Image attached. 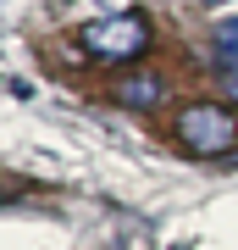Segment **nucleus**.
<instances>
[{"mask_svg":"<svg viewBox=\"0 0 238 250\" xmlns=\"http://www.w3.org/2000/svg\"><path fill=\"white\" fill-rule=\"evenodd\" d=\"M172 134L194 156H227L238 145V117L221 106V100H188V106H177V117H172Z\"/></svg>","mask_w":238,"mask_h":250,"instance_id":"1","label":"nucleus"},{"mask_svg":"<svg viewBox=\"0 0 238 250\" xmlns=\"http://www.w3.org/2000/svg\"><path fill=\"white\" fill-rule=\"evenodd\" d=\"M78 45L94 62H139L150 50V22L139 11H111V17H94L78 28Z\"/></svg>","mask_w":238,"mask_h":250,"instance_id":"2","label":"nucleus"},{"mask_svg":"<svg viewBox=\"0 0 238 250\" xmlns=\"http://www.w3.org/2000/svg\"><path fill=\"white\" fill-rule=\"evenodd\" d=\"M116 100L122 106H155V100H166V78L161 72H128L116 83Z\"/></svg>","mask_w":238,"mask_h":250,"instance_id":"3","label":"nucleus"},{"mask_svg":"<svg viewBox=\"0 0 238 250\" xmlns=\"http://www.w3.org/2000/svg\"><path fill=\"white\" fill-rule=\"evenodd\" d=\"M216 67H221V78H227V89L238 100V22L216 28Z\"/></svg>","mask_w":238,"mask_h":250,"instance_id":"4","label":"nucleus"}]
</instances>
